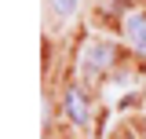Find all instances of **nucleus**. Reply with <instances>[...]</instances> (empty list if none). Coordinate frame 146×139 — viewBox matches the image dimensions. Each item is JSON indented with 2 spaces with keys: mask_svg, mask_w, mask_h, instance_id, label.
I'll list each match as a JSON object with an SVG mask.
<instances>
[{
  "mask_svg": "<svg viewBox=\"0 0 146 139\" xmlns=\"http://www.w3.org/2000/svg\"><path fill=\"white\" fill-rule=\"evenodd\" d=\"M113 59H117L113 40H91V44H84V51H80V70L95 77V73H102V70L113 66Z\"/></svg>",
  "mask_w": 146,
  "mask_h": 139,
  "instance_id": "nucleus-1",
  "label": "nucleus"
},
{
  "mask_svg": "<svg viewBox=\"0 0 146 139\" xmlns=\"http://www.w3.org/2000/svg\"><path fill=\"white\" fill-rule=\"evenodd\" d=\"M62 110H66V117H70L77 128H84V124L91 121V103H88V95H84L80 84H70L62 92Z\"/></svg>",
  "mask_w": 146,
  "mask_h": 139,
  "instance_id": "nucleus-2",
  "label": "nucleus"
},
{
  "mask_svg": "<svg viewBox=\"0 0 146 139\" xmlns=\"http://www.w3.org/2000/svg\"><path fill=\"white\" fill-rule=\"evenodd\" d=\"M124 40L131 44V51L146 59V15L143 11H128L124 15Z\"/></svg>",
  "mask_w": 146,
  "mask_h": 139,
  "instance_id": "nucleus-3",
  "label": "nucleus"
},
{
  "mask_svg": "<svg viewBox=\"0 0 146 139\" xmlns=\"http://www.w3.org/2000/svg\"><path fill=\"white\" fill-rule=\"evenodd\" d=\"M48 7H51L58 18H70L77 15V7H80V0H48Z\"/></svg>",
  "mask_w": 146,
  "mask_h": 139,
  "instance_id": "nucleus-4",
  "label": "nucleus"
},
{
  "mask_svg": "<svg viewBox=\"0 0 146 139\" xmlns=\"http://www.w3.org/2000/svg\"><path fill=\"white\" fill-rule=\"evenodd\" d=\"M143 136H146V124H143Z\"/></svg>",
  "mask_w": 146,
  "mask_h": 139,
  "instance_id": "nucleus-5",
  "label": "nucleus"
}]
</instances>
